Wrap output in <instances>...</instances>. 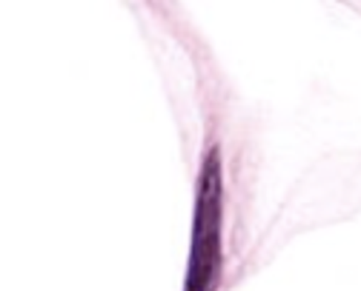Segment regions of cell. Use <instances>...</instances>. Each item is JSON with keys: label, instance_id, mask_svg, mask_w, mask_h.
<instances>
[{"label": "cell", "instance_id": "1", "mask_svg": "<svg viewBox=\"0 0 361 291\" xmlns=\"http://www.w3.org/2000/svg\"><path fill=\"white\" fill-rule=\"evenodd\" d=\"M224 177L221 152L209 149L198 177L195 220L190 242V266L184 291H215L221 277V220H224Z\"/></svg>", "mask_w": 361, "mask_h": 291}]
</instances>
